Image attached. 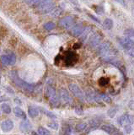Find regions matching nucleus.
Wrapping results in <instances>:
<instances>
[{
	"label": "nucleus",
	"instance_id": "f257e3e1",
	"mask_svg": "<svg viewBox=\"0 0 134 135\" xmlns=\"http://www.w3.org/2000/svg\"><path fill=\"white\" fill-rule=\"evenodd\" d=\"M10 78L12 79V81H13L16 85L18 87H19L20 89H22V90H26V92H33L35 90V85L32 84H29L27 82H26L24 80L21 79L19 75L17 74V72L16 71H12L10 73Z\"/></svg>",
	"mask_w": 134,
	"mask_h": 135
},
{
	"label": "nucleus",
	"instance_id": "f03ea898",
	"mask_svg": "<svg viewBox=\"0 0 134 135\" xmlns=\"http://www.w3.org/2000/svg\"><path fill=\"white\" fill-rule=\"evenodd\" d=\"M46 95L50 100V102L53 107H57L60 102V95L52 86H47L46 89Z\"/></svg>",
	"mask_w": 134,
	"mask_h": 135
},
{
	"label": "nucleus",
	"instance_id": "7ed1b4c3",
	"mask_svg": "<svg viewBox=\"0 0 134 135\" xmlns=\"http://www.w3.org/2000/svg\"><path fill=\"white\" fill-rule=\"evenodd\" d=\"M54 4L53 2L48 1V0H42L40 2V5L38 6L39 11L42 14H47L49 12H52L54 9Z\"/></svg>",
	"mask_w": 134,
	"mask_h": 135
},
{
	"label": "nucleus",
	"instance_id": "20e7f679",
	"mask_svg": "<svg viewBox=\"0 0 134 135\" xmlns=\"http://www.w3.org/2000/svg\"><path fill=\"white\" fill-rule=\"evenodd\" d=\"M75 20L73 16H66L59 21V25L65 29H71L74 26Z\"/></svg>",
	"mask_w": 134,
	"mask_h": 135
},
{
	"label": "nucleus",
	"instance_id": "39448f33",
	"mask_svg": "<svg viewBox=\"0 0 134 135\" xmlns=\"http://www.w3.org/2000/svg\"><path fill=\"white\" fill-rule=\"evenodd\" d=\"M63 60H64V62L66 65L71 66V65H73L74 63L77 62L78 57H77L76 53H74L73 52H67L64 55Z\"/></svg>",
	"mask_w": 134,
	"mask_h": 135
},
{
	"label": "nucleus",
	"instance_id": "423d86ee",
	"mask_svg": "<svg viewBox=\"0 0 134 135\" xmlns=\"http://www.w3.org/2000/svg\"><path fill=\"white\" fill-rule=\"evenodd\" d=\"M118 123L121 126H127L134 123V117L128 114H124L118 118Z\"/></svg>",
	"mask_w": 134,
	"mask_h": 135
},
{
	"label": "nucleus",
	"instance_id": "0eeeda50",
	"mask_svg": "<svg viewBox=\"0 0 134 135\" xmlns=\"http://www.w3.org/2000/svg\"><path fill=\"white\" fill-rule=\"evenodd\" d=\"M111 50L112 47L110 45L109 42H104L101 45H100L98 46V49H97V52L103 55V56H106V55H109L111 52Z\"/></svg>",
	"mask_w": 134,
	"mask_h": 135
},
{
	"label": "nucleus",
	"instance_id": "6e6552de",
	"mask_svg": "<svg viewBox=\"0 0 134 135\" xmlns=\"http://www.w3.org/2000/svg\"><path fill=\"white\" fill-rule=\"evenodd\" d=\"M68 88L70 91L73 93V94L77 97V98L80 99V100H83V94L82 90H80V88H79L77 84H68Z\"/></svg>",
	"mask_w": 134,
	"mask_h": 135
},
{
	"label": "nucleus",
	"instance_id": "1a4fd4ad",
	"mask_svg": "<svg viewBox=\"0 0 134 135\" xmlns=\"http://www.w3.org/2000/svg\"><path fill=\"white\" fill-rule=\"evenodd\" d=\"M101 40H102V36L100 35V33L95 32L90 36V41H89V44L90 46H92V47H95V46H97L99 45V43Z\"/></svg>",
	"mask_w": 134,
	"mask_h": 135
},
{
	"label": "nucleus",
	"instance_id": "9d476101",
	"mask_svg": "<svg viewBox=\"0 0 134 135\" xmlns=\"http://www.w3.org/2000/svg\"><path fill=\"white\" fill-rule=\"evenodd\" d=\"M85 27H83V25L82 24H78L75 25L73 28H71L70 30V33L71 35L73 36H79L82 35V33L85 31Z\"/></svg>",
	"mask_w": 134,
	"mask_h": 135
},
{
	"label": "nucleus",
	"instance_id": "9b49d317",
	"mask_svg": "<svg viewBox=\"0 0 134 135\" xmlns=\"http://www.w3.org/2000/svg\"><path fill=\"white\" fill-rule=\"evenodd\" d=\"M118 41L121 43V45L126 49H129V48L133 47V46H134V41L132 40V39H130V38L122 37V38H119Z\"/></svg>",
	"mask_w": 134,
	"mask_h": 135
},
{
	"label": "nucleus",
	"instance_id": "f8f14e48",
	"mask_svg": "<svg viewBox=\"0 0 134 135\" xmlns=\"http://www.w3.org/2000/svg\"><path fill=\"white\" fill-rule=\"evenodd\" d=\"M59 95H60V97L62 98V100H63L65 103L69 104V103H71L73 101L72 98H71V96L69 95V93L65 89H63V88L60 90V91H59Z\"/></svg>",
	"mask_w": 134,
	"mask_h": 135
},
{
	"label": "nucleus",
	"instance_id": "ddd939ff",
	"mask_svg": "<svg viewBox=\"0 0 134 135\" xmlns=\"http://www.w3.org/2000/svg\"><path fill=\"white\" fill-rule=\"evenodd\" d=\"M14 128V123L10 119H7L5 121H3L1 124V128L4 133H8L11 131Z\"/></svg>",
	"mask_w": 134,
	"mask_h": 135
},
{
	"label": "nucleus",
	"instance_id": "4468645a",
	"mask_svg": "<svg viewBox=\"0 0 134 135\" xmlns=\"http://www.w3.org/2000/svg\"><path fill=\"white\" fill-rule=\"evenodd\" d=\"M14 113L16 117H18L19 118H22V119H26V114L24 112L21 108H19L18 107H16L14 108Z\"/></svg>",
	"mask_w": 134,
	"mask_h": 135
},
{
	"label": "nucleus",
	"instance_id": "2eb2a0df",
	"mask_svg": "<svg viewBox=\"0 0 134 135\" xmlns=\"http://www.w3.org/2000/svg\"><path fill=\"white\" fill-rule=\"evenodd\" d=\"M101 129L103 131H105V132H106L108 133H112V134L114 133H116V131H118L115 128V127H113L111 125H103L101 127Z\"/></svg>",
	"mask_w": 134,
	"mask_h": 135
},
{
	"label": "nucleus",
	"instance_id": "dca6fc26",
	"mask_svg": "<svg viewBox=\"0 0 134 135\" xmlns=\"http://www.w3.org/2000/svg\"><path fill=\"white\" fill-rule=\"evenodd\" d=\"M28 112H29V115H30L31 117H36L39 115L38 110H37L36 107H29Z\"/></svg>",
	"mask_w": 134,
	"mask_h": 135
},
{
	"label": "nucleus",
	"instance_id": "f3484780",
	"mask_svg": "<svg viewBox=\"0 0 134 135\" xmlns=\"http://www.w3.org/2000/svg\"><path fill=\"white\" fill-rule=\"evenodd\" d=\"M103 27L106 30H111L113 27V20L111 19H106L103 22Z\"/></svg>",
	"mask_w": 134,
	"mask_h": 135
},
{
	"label": "nucleus",
	"instance_id": "a211bd4d",
	"mask_svg": "<svg viewBox=\"0 0 134 135\" xmlns=\"http://www.w3.org/2000/svg\"><path fill=\"white\" fill-rule=\"evenodd\" d=\"M31 128V124L28 121L22 122L21 123H20V129L23 131H28Z\"/></svg>",
	"mask_w": 134,
	"mask_h": 135
},
{
	"label": "nucleus",
	"instance_id": "6ab92c4d",
	"mask_svg": "<svg viewBox=\"0 0 134 135\" xmlns=\"http://www.w3.org/2000/svg\"><path fill=\"white\" fill-rule=\"evenodd\" d=\"M0 62L2 63L3 65L7 66L9 65V55H3V56L0 57Z\"/></svg>",
	"mask_w": 134,
	"mask_h": 135
},
{
	"label": "nucleus",
	"instance_id": "aec40b11",
	"mask_svg": "<svg viewBox=\"0 0 134 135\" xmlns=\"http://www.w3.org/2000/svg\"><path fill=\"white\" fill-rule=\"evenodd\" d=\"M91 31V28L90 27H87L85 29V31H83V32L82 33V35L80 36V41H83L85 39H86V37L88 36V34H89L90 32Z\"/></svg>",
	"mask_w": 134,
	"mask_h": 135
},
{
	"label": "nucleus",
	"instance_id": "412c9836",
	"mask_svg": "<svg viewBox=\"0 0 134 135\" xmlns=\"http://www.w3.org/2000/svg\"><path fill=\"white\" fill-rule=\"evenodd\" d=\"M86 98L88 100L90 101H92L93 100H95V97H96V95H95V93L92 91V90H88L87 93H86Z\"/></svg>",
	"mask_w": 134,
	"mask_h": 135
},
{
	"label": "nucleus",
	"instance_id": "4be33fe9",
	"mask_svg": "<svg viewBox=\"0 0 134 135\" xmlns=\"http://www.w3.org/2000/svg\"><path fill=\"white\" fill-rule=\"evenodd\" d=\"M55 27H56V25L53 22H52V21L47 22L44 25V28H45V30H47V31H52V30H53Z\"/></svg>",
	"mask_w": 134,
	"mask_h": 135
},
{
	"label": "nucleus",
	"instance_id": "5701e85b",
	"mask_svg": "<svg viewBox=\"0 0 134 135\" xmlns=\"http://www.w3.org/2000/svg\"><path fill=\"white\" fill-rule=\"evenodd\" d=\"M117 112H118V108L117 107H112L111 109H109V111L107 112V114L108 116L110 117H114L116 116V114L117 113Z\"/></svg>",
	"mask_w": 134,
	"mask_h": 135
},
{
	"label": "nucleus",
	"instance_id": "b1692460",
	"mask_svg": "<svg viewBox=\"0 0 134 135\" xmlns=\"http://www.w3.org/2000/svg\"><path fill=\"white\" fill-rule=\"evenodd\" d=\"M1 108H2V111L4 112L5 114H9L11 112V108H10V107L8 104H5V103L2 104Z\"/></svg>",
	"mask_w": 134,
	"mask_h": 135
},
{
	"label": "nucleus",
	"instance_id": "393cba45",
	"mask_svg": "<svg viewBox=\"0 0 134 135\" xmlns=\"http://www.w3.org/2000/svg\"><path fill=\"white\" fill-rule=\"evenodd\" d=\"M87 128V124L85 123V122H81V123H78L76 126V130L78 131V132H81V131L85 130Z\"/></svg>",
	"mask_w": 134,
	"mask_h": 135
},
{
	"label": "nucleus",
	"instance_id": "a878e982",
	"mask_svg": "<svg viewBox=\"0 0 134 135\" xmlns=\"http://www.w3.org/2000/svg\"><path fill=\"white\" fill-rule=\"evenodd\" d=\"M62 14V9L60 8H56L55 9H53L51 12V15L53 17H57Z\"/></svg>",
	"mask_w": 134,
	"mask_h": 135
},
{
	"label": "nucleus",
	"instance_id": "bb28decb",
	"mask_svg": "<svg viewBox=\"0 0 134 135\" xmlns=\"http://www.w3.org/2000/svg\"><path fill=\"white\" fill-rule=\"evenodd\" d=\"M124 34L125 36H129V37H134V29L131 28V29H127L124 31Z\"/></svg>",
	"mask_w": 134,
	"mask_h": 135
},
{
	"label": "nucleus",
	"instance_id": "cd10ccee",
	"mask_svg": "<svg viewBox=\"0 0 134 135\" xmlns=\"http://www.w3.org/2000/svg\"><path fill=\"white\" fill-rule=\"evenodd\" d=\"M9 55V65H14L16 62V56L14 53H10L8 54Z\"/></svg>",
	"mask_w": 134,
	"mask_h": 135
},
{
	"label": "nucleus",
	"instance_id": "c85d7f7f",
	"mask_svg": "<svg viewBox=\"0 0 134 135\" xmlns=\"http://www.w3.org/2000/svg\"><path fill=\"white\" fill-rule=\"evenodd\" d=\"M38 133L39 135H49L50 134L49 131L47 128H42V127H41V128H38Z\"/></svg>",
	"mask_w": 134,
	"mask_h": 135
},
{
	"label": "nucleus",
	"instance_id": "c756f323",
	"mask_svg": "<svg viewBox=\"0 0 134 135\" xmlns=\"http://www.w3.org/2000/svg\"><path fill=\"white\" fill-rule=\"evenodd\" d=\"M47 127L53 129V130H57V129H58V123H57V122H50V123L47 124Z\"/></svg>",
	"mask_w": 134,
	"mask_h": 135
},
{
	"label": "nucleus",
	"instance_id": "7c9ffc66",
	"mask_svg": "<svg viewBox=\"0 0 134 135\" xmlns=\"http://www.w3.org/2000/svg\"><path fill=\"white\" fill-rule=\"evenodd\" d=\"M109 83V79H106V78H101L100 80H99V84L100 85H106Z\"/></svg>",
	"mask_w": 134,
	"mask_h": 135
},
{
	"label": "nucleus",
	"instance_id": "2f4dec72",
	"mask_svg": "<svg viewBox=\"0 0 134 135\" xmlns=\"http://www.w3.org/2000/svg\"><path fill=\"white\" fill-rule=\"evenodd\" d=\"M41 112H43L45 114H47V116L49 117H51V118H56V115H54V114L52 112H47V111H46V110H43V109H41Z\"/></svg>",
	"mask_w": 134,
	"mask_h": 135
},
{
	"label": "nucleus",
	"instance_id": "473e14b6",
	"mask_svg": "<svg viewBox=\"0 0 134 135\" xmlns=\"http://www.w3.org/2000/svg\"><path fill=\"white\" fill-rule=\"evenodd\" d=\"M127 54L129 55L130 57H134V46H133V47H131V48L127 49Z\"/></svg>",
	"mask_w": 134,
	"mask_h": 135
},
{
	"label": "nucleus",
	"instance_id": "72a5a7b5",
	"mask_svg": "<svg viewBox=\"0 0 134 135\" xmlns=\"http://www.w3.org/2000/svg\"><path fill=\"white\" fill-rule=\"evenodd\" d=\"M75 112H76V114H77V115H78V116H82L83 114V111L80 107H76V108H75Z\"/></svg>",
	"mask_w": 134,
	"mask_h": 135
},
{
	"label": "nucleus",
	"instance_id": "f704fd0d",
	"mask_svg": "<svg viewBox=\"0 0 134 135\" xmlns=\"http://www.w3.org/2000/svg\"><path fill=\"white\" fill-rule=\"evenodd\" d=\"M63 135H71V128H70V127L67 126L66 128H64Z\"/></svg>",
	"mask_w": 134,
	"mask_h": 135
},
{
	"label": "nucleus",
	"instance_id": "c9c22d12",
	"mask_svg": "<svg viewBox=\"0 0 134 135\" xmlns=\"http://www.w3.org/2000/svg\"><path fill=\"white\" fill-rule=\"evenodd\" d=\"M125 131H126V133H131V132L132 131V127L131 125H127V126H125Z\"/></svg>",
	"mask_w": 134,
	"mask_h": 135
},
{
	"label": "nucleus",
	"instance_id": "e433bc0d",
	"mask_svg": "<svg viewBox=\"0 0 134 135\" xmlns=\"http://www.w3.org/2000/svg\"><path fill=\"white\" fill-rule=\"evenodd\" d=\"M95 11H96V13H98L99 15H102V14H103V12H104V8H103V7H101V6H99V7H97V8L95 9Z\"/></svg>",
	"mask_w": 134,
	"mask_h": 135
},
{
	"label": "nucleus",
	"instance_id": "4c0bfd02",
	"mask_svg": "<svg viewBox=\"0 0 134 135\" xmlns=\"http://www.w3.org/2000/svg\"><path fill=\"white\" fill-rule=\"evenodd\" d=\"M89 16L90 17V18H91V19H93V20H94L95 21V22H97V23H99V24L100 23V20H98V19H97V18H96V17H95L94 15H89Z\"/></svg>",
	"mask_w": 134,
	"mask_h": 135
},
{
	"label": "nucleus",
	"instance_id": "58836bf2",
	"mask_svg": "<svg viewBox=\"0 0 134 135\" xmlns=\"http://www.w3.org/2000/svg\"><path fill=\"white\" fill-rule=\"evenodd\" d=\"M113 135H122V133H121L120 131H116V133H113Z\"/></svg>",
	"mask_w": 134,
	"mask_h": 135
},
{
	"label": "nucleus",
	"instance_id": "ea45409f",
	"mask_svg": "<svg viewBox=\"0 0 134 135\" xmlns=\"http://www.w3.org/2000/svg\"><path fill=\"white\" fill-rule=\"evenodd\" d=\"M133 110H134V107H133Z\"/></svg>",
	"mask_w": 134,
	"mask_h": 135
},
{
	"label": "nucleus",
	"instance_id": "a19ab883",
	"mask_svg": "<svg viewBox=\"0 0 134 135\" xmlns=\"http://www.w3.org/2000/svg\"><path fill=\"white\" fill-rule=\"evenodd\" d=\"M133 12H134V10H133Z\"/></svg>",
	"mask_w": 134,
	"mask_h": 135
}]
</instances>
